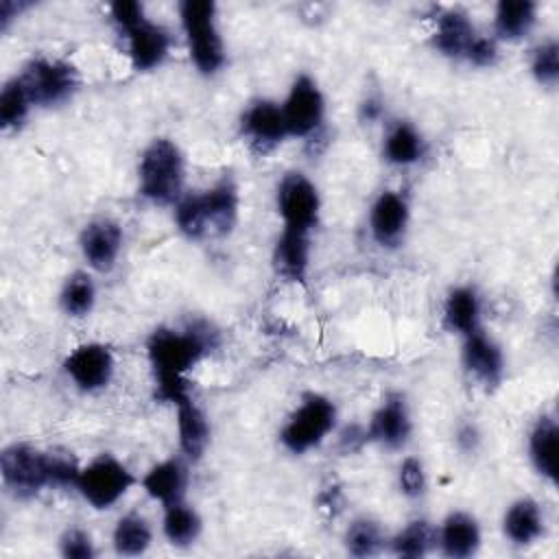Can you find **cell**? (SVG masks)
<instances>
[{"label":"cell","mask_w":559,"mask_h":559,"mask_svg":"<svg viewBox=\"0 0 559 559\" xmlns=\"http://www.w3.org/2000/svg\"><path fill=\"white\" fill-rule=\"evenodd\" d=\"M214 332L207 325H188L186 330L159 328L148 336L146 354L155 373V395L162 402L177 404L190 395L186 373L212 349Z\"/></svg>","instance_id":"cell-1"},{"label":"cell","mask_w":559,"mask_h":559,"mask_svg":"<svg viewBox=\"0 0 559 559\" xmlns=\"http://www.w3.org/2000/svg\"><path fill=\"white\" fill-rule=\"evenodd\" d=\"M183 155L168 138H155L142 153L138 164L140 194L153 203L166 205L181 199Z\"/></svg>","instance_id":"cell-2"},{"label":"cell","mask_w":559,"mask_h":559,"mask_svg":"<svg viewBox=\"0 0 559 559\" xmlns=\"http://www.w3.org/2000/svg\"><path fill=\"white\" fill-rule=\"evenodd\" d=\"M190 59L203 74H214L225 63V48L216 28V7L210 0H186L179 7Z\"/></svg>","instance_id":"cell-3"},{"label":"cell","mask_w":559,"mask_h":559,"mask_svg":"<svg viewBox=\"0 0 559 559\" xmlns=\"http://www.w3.org/2000/svg\"><path fill=\"white\" fill-rule=\"evenodd\" d=\"M336 424V406L325 395L308 393L280 432L282 445L293 454L317 448Z\"/></svg>","instance_id":"cell-4"},{"label":"cell","mask_w":559,"mask_h":559,"mask_svg":"<svg viewBox=\"0 0 559 559\" xmlns=\"http://www.w3.org/2000/svg\"><path fill=\"white\" fill-rule=\"evenodd\" d=\"M135 478L129 467L111 454H100L81 467L76 489L94 509L114 507L131 487Z\"/></svg>","instance_id":"cell-5"},{"label":"cell","mask_w":559,"mask_h":559,"mask_svg":"<svg viewBox=\"0 0 559 559\" xmlns=\"http://www.w3.org/2000/svg\"><path fill=\"white\" fill-rule=\"evenodd\" d=\"M20 81L26 87L31 103L39 107H55L66 103L79 85L76 70L68 61L46 57L28 61L20 74Z\"/></svg>","instance_id":"cell-6"},{"label":"cell","mask_w":559,"mask_h":559,"mask_svg":"<svg viewBox=\"0 0 559 559\" xmlns=\"http://www.w3.org/2000/svg\"><path fill=\"white\" fill-rule=\"evenodd\" d=\"M0 469L4 485L17 496H35L44 487H50L48 452H41L33 445H9L0 456Z\"/></svg>","instance_id":"cell-7"},{"label":"cell","mask_w":559,"mask_h":559,"mask_svg":"<svg viewBox=\"0 0 559 559\" xmlns=\"http://www.w3.org/2000/svg\"><path fill=\"white\" fill-rule=\"evenodd\" d=\"M321 199L304 173H288L277 186V212L286 229L312 231L319 221Z\"/></svg>","instance_id":"cell-8"},{"label":"cell","mask_w":559,"mask_h":559,"mask_svg":"<svg viewBox=\"0 0 559 559\" xmlns=\"http://www.w3.org/2000/svg\"><path fill=\"white\" fill-rule=\"evenodd\" d=\"M282 114H284L288 135H295V138L312 135L323 122V114H325V100L319 85L306 74L297 76L282 105Z\"/></svg>","instance_id":"cell-9"},{"label":"cell","mask_w":559,"mask_h":559,"mask_svg":"<svg viewBox=\"0 0 559 559\" xmlns=\"http://www.w3.org/2000/svg\"><path fill=\"white\" fill-rule=\"evenodd\" d=\"M114 367V354L100 343L79 345L72 354H68L63 362V371L68 373V378L85 393L105 389L111 382Z\"/></svg>","instance_id":"cell-10"},{"label":"cell","mask_w":559,"mask_h":559,"mask_svg":"<svg viewBox=\"0 0 559 559\" xmlns=\"http://www.w3.org/2000/svg\"><path fill=\"white\" fill-rule=\"evenodd\" d=\"M120 35L127 39V55L131 59L133 70L138 72H146L162 66L170 50L168 31L146 17H140L129 28L120 31Z\"/></svg>","instance_id":"cell-11"},{"label":"cell","mask_w":559,"mask_h":559,"mask_svg":"<svg viewBox=\"0 0 559 559\" xmlns=\"http://www.w3.org/2000/svg\"><path fill=\"white\" fill-rule=\"evenodd\" d=\"M240 129L247 142L260 153L275 148L288 135L282 105H275L271 100L251 103L240 118Z\"/></svg>","instance_id":"cell-12"},{"label":"cell","mask_w":559,"mask_h":559,"mask_svg":"<svg viewBox=\"0 0 559 559\" xmlns=\"http://www.w3.org/2000/svg\"><path fill=\"white\" fill-rule=\"evenodd\" d=\"M463 338V367L467 373L485 386H496L504 373V356L500 345L480 330Z\"/></svg>","instance_id":"cell-13"},{"label":"cell","mask_w":559,"mask_h":559,"mask_svg":"<svg viewBox=\"0 0 559 559\" xmlns=\"http://www.w3.org/2000/svg\"><path fill=\"white\" fill-rule=\"evenodd\" d=\"M120 249H122V229L116 221L98 218L85 225L81 234V253L92 269L100 273L111 271L120 255Z\"/></svg>","instance_id":"cell-14"},{"label":"cell","mask_w":559,"mask_h":559,"mask_svg":"<svg viewBox=\"0 0 559 559\" xmlns=\"http://www.w3.org/2000/svg\"><path fill=\"white\" fill-rule=\"evenodd\" d=\"M408 225L406 199L393 190H384L371 205L369 227L371 236L382 247H395Z\"/></svg>","instance_id":"cell-15"},{"label":"cell","mask_w":559,"mask_h":559,"mask_svg":"<svg viewBox=\"0 0 559 559\" xmlns=\"http://www.w3.org/2000/svg\"><path fill=\"white\" fill-rule=\"evenodd\" d=\"M411 435V415L400 393H391L371 415L367 437L386 448H400Z\"/></svg>","instance_id":"cell-16"},{"label":"cell","mask_w":559,"mask_h":559,"mask_svg":"<svg viewBox=\"0 0 559 559\" xmlns=\"http://www.w3.org/2000/svg\"><path fill=\"white\" fill-rule=\"evenodd\" d=\"M201 194L207 236H225L238 221V190L229 179L218 181Z\"/></svg>","instance_id":"cell-17"},{"label":"cell","mask_w":559,"mask_h":559,"mask_svg":"<svg viewBox=\"0 0 559 559\" xmlns=\"http://www.w3.org/2000/svg\"><path fill=\"white\" fill-rule=\"evenodd\" d=\"M437 542L445 557H452V559L472 557L480 546V526L474 515L465 511H452L441 522Z\"/></svg>","instance_id":"cell-18"},{"label":"cell","mask_w":559,"mask_h":559,"mask_svg":"<svg viewBox=\"0 0 559 559\" xmlns=\"http://www.w3.org/2000/svg\"><path fill=\"white\" fill-rule=\"evenodd\" d=\"M177 435L181 452L197 461L203 456L210 443V424L203 408L194 402L192 395L181 397L177 404Z\"/></svg>","instance_id":"cell-19"},{"label":"cell","mask_w":559,"mask_h":559,"mask_svg":"<svg viewBox=\"0 0 559 559\" xmlns=\"http://www.w3.org/2000/svg\"><path fill=\"white\" fill-rule=\"evenodd\" d=\"M476 37H478V33H476L474 24L469 22V17L463 11L450 9L437 17L432 44L441 55L461 59L467 55V50Z\"/></svg>","instance_id":"cell-20"},{"label":"cell","mask_w":559,"mask_h":559,"mask_svg":"<svg viewBox=\"0 0 559 559\" xmlns=\"http://www.w3.org/2000/svg\"><path fill=\"white\" fill-rule=\"evenodd\" d=\"M273 264L282 277L301 282L310 264V234L284 227L282 236L275 242Z\"/></svg>","instance_id":"cell-21"},{"label":"cell","mask_w":559,"mask_h":559,"mask_svg":"<svg viewBox=\"0 0 559 559\" xmlns=\"http://www.w3.org/2000/svg\"><path fill=\"white\" fill-rule=\"evenodd\" d=\"M504 537L515 546H528L544 533V513L533 498H520L509 504L502 518Z\"/></svg>","instance_id":"cell-22"},{"label":"cell","mask_w":559,"mask_h":559,"mask_svg":"<svg viewBox=\"0 0 559 559\" xmlns=\"http://www.w3.org/2000/svg\"><path fill=\"white\" fill-rule=\"evenodd\" d=\"M186 485H188V469L179 459H166L153 465L142 478L144 491L153 500L162 502L164 507L177 500H183Z\"/></svg>","instance_id":"cell-23"},{"label":"cell","mask_w":559,"mask_h":559,"mask_svg":"<svg viewBox=\"0 0 559 559\" xmlns=\"http://www.w3.org/2000/svg\"><path fill=\"white\" fill-rule=\"evenodd\" d=\"M557 421L548 415H542L528 432V459L535 472L550 483L557 480Z\"/></svg>","instance_id":"cell-24"},{"label":"cell","mask_w":559,"mask_h":559,"mask_svg":"<svg viewBox=\"0 0 559 559\" xmlns=\"http://www.w3.org/2000/svg\"><path fill=\"white\" fill-rule=\"evenodd\" d=\"M478 323H480V299L476 290L469 286H459L450 290L443 304V325L450 332L467 336L480 330Z\"/></svg>","instance_id":"cell-25"},{"label":"cell","mask_w":559,"mask_h":559,"mask_svg":"<svg viewBox=\"0 0 559 559\" xmlns=\"http://www.w3.org/2000/svg\"><path fill=\"white\" fill-rule=\"evenodd\" d=\"M382 155L393 166H411L419 162L424 155L421 133L411 122H395L384 135Z\"/></svg>","instance_id":"cell-26"},{"label":"cell","mask_w":559,"mask_h":559,"mask_svg":"<svg viewBox=\"0 0 559 559\" xmlns=\"http://www.w3.org/2000/svg\"><path fill=\"white\" fill-rule=\"evenodd\" d=\"M535 15H537V7L531 0H502L496 7V15H493L496 33L509 41L522 39L533 28Z\"/></svg>","instance_id":"cell-27"},{"label":"cell","mask_w":559,"mask_h":559,"mask_svg":"<svg viewBox=\"0 0 559 559\" xmlns=\"http://www.w3.org/2000/svg\"><path fill=\"white\" fill-rule=\"evenodd\" d=\"M153 542V531L151 524L146 522L144 515L140 513H127L122 515L111 533V544L114 550L122 557H138L148 550Z\"/></svg>","instance_id":"cell-28"},{"label":"cell","mask_w":559,"mask_h":559,"mask_svg":"<svg viewBox=\"0 0 559 559\" xmlns=\"http://www.w3.org/2000/svg\"><path fill=\"white\" fill-rule=\"evenodd\" d=\"M162 531L173 546H190L201 533V518L190 504L177 500L164 507Z\"/></svg>","instance_id":"cell-29"},{"label":"cell","mask_w":559,"mask_h":559,"mask_svg":"<svg viewBox=\"0 0 559 559\" xmlns=\"http://www.w3.org/2000/svg\"><path fill=\"white\" fill-rule=\"evenodd\" d=\"M435 542H437L435 528L426 520H413L391 539V550L397 557L417 559L428 555Z\"/></svg>","instance_id":"cell-30"},{"label":"cell","mask_w":559,"mask_h":559,"mask_svg":"<svg viewBox=\"0 0 559 559\" xmlns=\"http://www.w3.org/2000/svg\"><path fill=\"white\" fill-rule=\"evenodd\" d=\"M61 308L70 317H85L96 301V286L87 273H72L61 288Z\"/></svg>","instance_id":"cell-31"},{"label":"cell","mask_w":559,"mask_h":559,"mask_svg":"<svg viewBox=\"0 0 559 559\" xmlns=\"http://www.w3.org/2000/svg\"><path fill=\"white\" fill-rule=\"evenodd\" d=\"M31 105L33 103H31L28 92L22 85L20 76L11 79L4 85L2 94H0V124H2V129H17V127H22V122L28 116Z\"/></svg>","instance_id":"cell-32"},{"label":"cell","mask_w":559,"mask_h":559,"mask_svg":"<svg viewBox=\"0 0 559 559\" xmlns=\"http://www.w3.org/2000/svg\"><path fill=\"white\" fill-rule=\"evenodd\" d=\"M384 544V535L373 520L360 518L354 520L345 533V548L354 557H371L378 555Z\"/></svg>","instance_id":"cell-33"},{"label":"cell","mask_w":559,"mask_h":559,"mask_svg":"<svg viewBox=\"0 0 559 559\" xmlns=\"http://www.w3.org/2000/svg\"><path fill=\"white\" fill-rule=\"evenodd\" d=\"M531 72L539 85L555 87L559 81V44L555 39L542 41L531 55Z\"/></svg>","instance_id":"cell-34"},{"label":"cell","mask_w":559,"mask_h":559,"mask_svg":"<svg viewBox=\"0 0 559 559\" xmlns=\"http://www.w3.org/2000/svg\"><path fill=\"white\" fill-rule=\"evenodd\" d=\"M48 469H50V487H76V478L81 467L72 459L70 452L50 450L48 452Z\"/></svg>","instance_id":"cell-35"},{"label":"cell","mask_w":559,"mask_h":559,"mask_svg":"<svg viewBox=\"0 0 559 559\" xmlns=\"http://www.w3.org/2000/svg\"><path fill=\"white\" fill-rule=\"evenodd\" d=\"M397 483H400V491L408 498H419L426 491V472L419 459L408 456L402 461L400 465V474H397Z\"/></svg>","instance_id":"cell-36"},{"label":"cell","mask_w":559,"mask_h":559,"mask_svg":"<svg viewBox=\"0 0 559 559\" xmlns=\"http://www.w3.org/2000/svg\"><path fill=\"white\" fill-rule=\"evenodd\" d=\"M59 550L66 559H92L96 555L94 542L83 528H68L59 539Z\"/></svg>","instance_id":"cell-37"},{"label":"cell","mask_w":559,"mask_h":559,"mask_svg":"<svg viewBox=\"0 0 559 559\" xmlns=\"http://www.w3.org/2000/svg\"><path fill=\"white\" fill-rule=\"evenodd\" d=\"M496 57H498L496 41L489 39V37H483V35H478V37L474 39V44L469 46V50H467V55H465V59H467L469 63L480 66V68L491 66V63L496 61Z\"/></svg>","instance_id":"cell-38"},{"label":"cell","mask_w":559,"mask_h":559,"mask_svg":"<svg viewBox=\"0 0 559 559\" xmlns=\"http://www.w3.org/2000/svg\"><path fill=\"white\" fill-rule=\"evenodd\" d=\"M476 441H478V435H476V430H474L472 426H465V428L459 432V443L465 445V450H472V448L476 445Z\"/></svg>","instance_id":"cell-39"},{"label":"cell","mask_w":559,"mask_h":559,"mask_svg":"<svg viewBox=\"0 0 559 559\" xmlns=\"http://www.w3.org/2000/svg\"><path fill=\"white\" fill-rule=\"evenodd\" d=\"M378 114H380V105H378L376 100H367V103L362 105V118H365V120H376Z\"/></svg>","instance_id":"cell-40"}]
</instances>
